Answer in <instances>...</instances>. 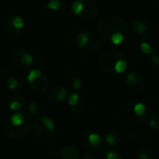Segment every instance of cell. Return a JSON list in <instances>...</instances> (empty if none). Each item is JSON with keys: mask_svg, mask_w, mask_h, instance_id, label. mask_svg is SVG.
Segmentation results:
<instances>
[{"mask_svg": "<svg viewBox=\"0 0 159 159\" xmlns=\"http://www.w3.org/2000/svg\"><path fill=\"white\" fill-rule=\"evenodd\" d=\"M33 129L39 137L43 139H49L55 134L56 125L53 119L49 116H38L33 121Z\"/></svg>", "mask_w": 159, "mask_h": 159, "instance_id": "obj_8", "label": "cell"}, {"mask_svg": "<svg viewBox=\"0 0 159 159\" xmlns=\"http://www.w3.org/2000/svg\"><path fill=\"white\" fill-rule=\"evenodd\" d=\"M158 48V37L157 35L151 32L147 31L142 35L141 44H140V49L143 54L146 55H155Z\"/></svg>", "mask_w": 159, "mask_h": 159, "instance_id": "obj_11", "label": "cell"}, {"mask_svg": "<svg viewBox=\"0 0 159 159\" xmlns=\"http://www.w3.org/2000/svg\"><path fill=\"white\" fill-rule=\"evenodd\" d=\"M75 43L78 48L89 52H97L102 48L101 38L91 31L80 32L76 35Z\"/></svg>", "mask_w": 159, "mask_h": 159, "instance_id": "obj_6", "label": "cell"}, {"mask_svg": "<svg viewBox=\"0 0 159 159\" xmlns=\"http://www.w3.org/2000/svg\"><path fill=\"white\" fill-rule=\"evenodd\" d=\"M135 159H155L153 152L145 147L140 148L135 156Z\"/></svg>", "mask_w": 159, "mask_h": 159, "instance_id": "obj_22", "label": "cell"}, {"mask_svg": "<svg viewBox=\"0 0 159 159\" xmlns=\"http://www.w3.org/2000/svg\"><path fill=\"white\" fill-rule=\"evenodd\" d=\"M72 87L75 90H80L82 88V80L79 77H75L72 81Z\"/></svg>", "mask_w": 159, "mask_h": 159, "instance_id": "obj_27", "label": "cell"}, {"mask_svg": "<svg viewBox=\"0 0 159 159\" xmlns=\"http://www.w3.org/2000/svg\"><path fill=\"white\" fill-rule=\"evenodd\" d=\"M26 113L31 116H36L38 114H39V105L35 102H30L28 107H27V110H26Z\"/></svg>", "mask_w": 159, "mask_h": 159, "instance_id": "obj_26", "label": "cell"}, {"mask_svg": "<svg viewBox=\"0 0 159 159\" xmlns=\"http://www.w3.org/2000/svg\"><path fill=\"white\" fill-rule=\"evenodd\" d=\"M4 129L12 139H23L27 137L33 129L32 117L26 111L13 113L6 119Z\"/></svg>", "mask_w": 159, "mask_h": 159, "instance_id": "obj_3", "label": "cell"}, {"mask_svg": "<svg viewBox=\"0 0 159 159\" xmlns=\"http://www.w3.org/2000/svg\"><path fill=\"white\" fill-rule=\"evenodd\" d=\"M105 143L112 148L117 147L122 142V135L120 131L116 129H111L109 131L106 132L104 137Z\"/></svg>", "mask_w": 159, "mask_h": 159, "instance_id": "obj_18", "label": "cell"}, {"mask_svg": "<svg viewBox=\"0 0 159 159\" xmlns=\"http://www.w3.org/2000/svg\"><path fill=\"white\" fill-rule=\"evenodd\" d=\"M97 31L106 43L115 46L123 44L130 35V27L127 21L114 14L103 15L98 21Z\"/></svg>", "mask_w": 159, "mask_h": 159, "instance_id": "obj_1", "label": "cell"}, {"mask_svg": "<svg viewBox=\"0 0 159 159\" xmlns=\"http://www.w3.org/2000/svg\"><path fill=\"white\" fill-rule=\"evenodd\" d=\"M27 82L31 89L37 94H45L48 90L49 82L42 70L35 68L27 75Z\"/></svg>", "mask_w": 159, "mask_h": 159, "instance_id": "obj_7", "label": "cell"}, {"mask_svg": "<svg viewBox=\"0 0 159 159\" xmlns=\"http://www.w3.org/2000/svg\"><path fill=\"white\" fill-rule=\"evenodd\" d=\"M148 126L151 130L154 132L159 133V116L153 115L148 120Z\"/></svg>", "mask_w": 159, "mask_h": 159, "instance_id": "obj_24", "label": "cell"}, {"mask_svg": "<svg viewBox=\"0 0 159 159\" xmlns=\"http://www.w3.org/2000/svg\"><path fill=\"white\" fill-rule=\"evenodd\" d=\"M81 159H97V157L93 155V154H90V153H89V154H86V155H84L83 157H82V158Z\"/></svg>", "mask_w": 159, "mask_h": 159, "instance_id": "obj_30", "label": "cell"}, {"mask_svg": "<svg viewBox=\"0 0 159 159\" xmlns=\"http://www.w3.org/2000/svg\"><path fill=\"white\" fill-rule=\"evenodd\" d=\"M82 146L89 152H99L103 147V140L95 131L86 130L81 135Z\"/></svg>", "mask_w": 159, "mask_h": 159, "instance_id": "obj_10", "label": "cell"}, {"mask_svg": "<svg viewBox=\"0 0 159 159\" xmlns=\"http://www.w3.org/2000/svg\"><path fill=\"white\" fill-rule=\"evenodd\" d=\"M60 156L62 159H78L79 158V151L76 147L68 145L63 147L60 151Z\"/></svg>", "mask_w": 159, "mask_h": 159, "instance_id": "obj_20", "label": "cell"}, {"mask_svg": "<svg viewBox=\"0 0 159 159\" xmlns=\"http://www.w3.org/2000/svg\"><path fill=\"white\" fill-rule=\"evenodd\" d=\"M0 100H1V91H0Z\"/></svg>", "mask_w": 159, "mask_h": 159, "instance_id": "obj_31", "label": "cell"}, {"mask_svg": "<svg viewBox=\"0 0 159 159\" xmlns=\"http://www.w3.org/2000/svg\"><path fill=\"white\" fill-rule=\"evenodd\" d=\"M151 64L156 68H159V57L157 55H153L151 59Z\"/></svg>", "mask_w": 159, "mask_h": 159, "instance_id": "obj_28", "label": "cell"}, {"mask_svg": "<svg viewBox=\"0 0 159 159\" xmlns=\"http://www.w3.org/2000/svg\"><path fill=\"white\" fill-rule=\"evenodd\" d=\"M13 62L20 68H28L34 63L33 55L24 48H16L11 54Z\"/></svg>", "mask_w": 159, "mask_h": 159, "instance_id": "obj_12", "label": "cell"}, {"mask_svg": "<svg viewBox=\"0 0 159 159\" xmlns=\"http://www.w3.org/2000/svg\"><path fill=\"white\" fill-rule=\"evenodd\" d=\"M68 96V90L63 86H55L48 93V100L52 103H61Z\"/></svg>", "mask_w": 159, "mask_h": 159, "instance_id": "obj_15", "label": "cell"}, {"mask_svg": "<svg viewBox=\"0 0 159 159\" xmlns=\"http://www.w3.org/2000/svg\"><path fill=\"white\" fill-rule=\"evenodd\" d=\"M67 105L70 113H72L73 115H80L85 109V98L82 94L78 92L72 93L67 98Z\"/></svg>", "mask_w": 159, "mask_h": 159, "instance_id": "obj_13", "label": "cell"}, {"mask_svg": "<svg viewBox=\"0 0 159 159\" xmlns=\"http://www.w3.org/2000/svg\"><path fill=\"white\" fill-rule=\"evenodd\" d=\"M72 13L83 20H92L99 12L95 0H74L71 5Z\"/></svg>", "mask_w": 159, "mask_h": 159, "instance_id": "obj_5", "label": "cell"}, {"mask_svg": "<svg viewBox=\"0 0 159 159\" xmlns=\"http://www.w3.org/2000/svg\"><path fill=\"white\" fill-rule=\"evenodd\" d=\"M7 105L8 109L14 113L22 111L23 107L25 106V100L22 96L16 92H12L7 96Z\"/></svg>", "mask_w": 159, "mask_h": 159, "instance_id": "obj_16", "label": "cell"}, {"mask_svg": "<svg viewBox=\"0 0 159 159\" xmlns=\"http://www.w3.org/2000/svg\"><path fill=\"white\" fill-rule=\"evenodd\" d=\"M7 87L10 91L17 93L23 89L24 81L20 75L13 73V74H10L7 78Z\"/></svg>", "mask_w": 159, "mask_h": 159, "instance_id": "obj_17", "label": "cell"}, {"mask_svg": "<svg viewBox=\"0 0 159 159\" xmlns=\"http://www.w3.org/2000/svg\"><path fill=\"white\" fill-rule=\"evenodd\" d=\"M45 9L48 14L52 16H58L64 12L65 4L61 0H50L47 3Z\"/></svg>", "mask_w": 159, "mask_h": 159, "instance_id": "obj_19", "label": "cell"}, {"mask_svg": "<svg viewBox=\"0 0 159 159\" xmlns=\"http://www.w3.org/2000/svg\"><path fill=\"white\" fill-rule=\"evenodd\" d=\"M142 137H143L142 134H137V133H136V134H131V135H129V139H130V140H135V141L142 139Z\"/></svg>", "mask_w": 159, "mask_h": 159, "instance_id": "obj_29", "label": "cell"}, {"mask_svg": "<svg viewBox=\"0 0 159 159\" xmlns=\"http://www.w3.org/2000/svg\"><path fill=\"white\" fill-rule=\"evenodd\" d=\"M48 65V59L46 55L44 54H40L37 56L36 58V66L38 69L42 70L47 68V66Z\"/></svg>", "mask_w": 159, "mask_h": 159, "instance_id": "obj_25", "label": "cell"}, {"mask_svg": "<svg viewBox=\"0 0 159 159\" xmlns=\"http://www.w3.org/2000/svg\"><path fill=\"white\" fill-rule=\"evenodd\" d=\"M24 28V20L18 14H10L4 25L5 33L7 37L13 39L18 37Z\"/></svg>", "mask_w": 159, "mask_h": 159, "instance_id": "obj_9", "label": "cell"}, {"mask_svg": "<svg viewBox=\"0 0 159 159\" xmlns=\"http://www.w3.org/2000/svg\"><path fill=\"white\" fill-rule=\"evenodd\" d=\"M131 26H132L133 31L137 34H140V35H143L149 29L148 23L145 20H142V19H135V20H133L132 22H131Z\"/></svg>", "mask_w": 159, "mask_h": 159, "instance_id": "obj_21", "label": "cell"}, {"mask_svg": "<svg viewBox=\"0 0 159 159\" xmlns=\"http://www.w3.org/2000/svg\"><path fill=\"white\" fill-rule=\"evenodd\" d=\"M99 159H125L118 152L114 151V150H107L103 151Z\"/></svg>", "mask_w": 159, "mask_h": 159, "instance_id": "obj_23", "label": "cell"}, {"mask_svg": "<svg viewBox=\"0 0 159 159\" xmlns=\"http://www.w3.org/2000/svg\"><path fill=\"white\" fill-rule=\"evenodd\" d=\"M98 67L108 74L121 75L129 68L128 57L120 51H109L100 56Z\"/></svg>", "mask_w": 159, "mask_h": 159, "instance_id": "obj_4", "label": "cell"}, {"mask_svg": "<svg viewBox=\"0 0 159 159\" xmlns=\"http://www.w3.org/2000/svg\"><path fill=\"white\" fill-rule=\"evenodd\" d=\"M148 116V109L144 102L139 100H129L120 105L116 112L119 124L128 129L141 126Z\"/></svg>", "mask_w": 159, "mask_h": 159, "instance_id": "obj_2", "label": "cell"}, {"mask_svg": "<svg viewBox=\"0 0 159 159\" xmlns=\"http://www.w3.org/2000/svg\"><path fill=\"white\" fill-rule=\"evenodd\" d=\"M126 83L133 91H142L145 86V80L143 76L136 71H131L128 74Z\"/></svg>", "mask_w": 159, "mask_h": 159, "instance_id": "obj_14", "label": "cell"}]
</instances>
